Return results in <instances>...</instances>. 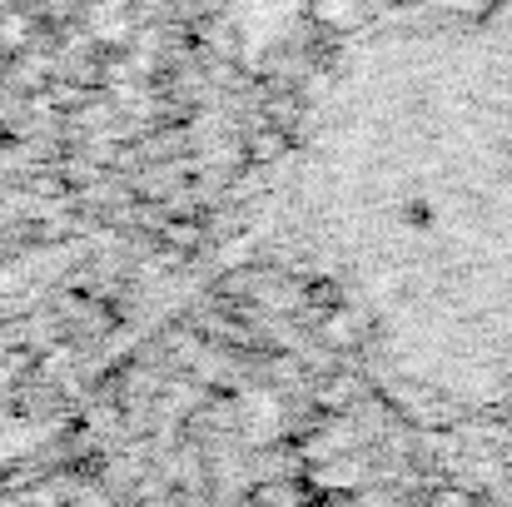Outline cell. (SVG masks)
<instances>
[{
  "label": "cell",
  "mask_w": 512,
  "mask_h": 507,
  "mask_svg": "<svg viewBox=\"0 0 512 507\" xmlns=\"http://www.w3.org/2000/svg\"><path fill=\"white\" fill-rule=\"evenodd\" d=\"M279 150H284V135H279V130H269V135L249 140V155H254V165H269V160H279Z\"/></svg>",
  "instance_id": "obj_3"
},
{
  "label": "cell",
  "mask_w": 512,
  "mask_h": 507,
  "mask_svg": "<svg viewBox=\"0 0 512 507\" xmlns=\"http://www.w3.org/2000/svg\"><path fill=\"white\" fill-rule=\"evenodd\" d=\"M319 334H324V343H334V348H353V343H358V334H363V319H358V314H343V309H334V314H324Z\"/></svg>",
  "instance_id": "obj_1"
},
{
  "label": "cell",
  "mask_w": 512,
  "mask_h": 507,
  "mask_svg": "<svg viewBox=\"0 0 512 507\" xmlns=\"http://www.w3.org/2000/svg\"><path fill=\"white\" fill-rule=\"evenodd\" d=\"M30 35H35V20H30V15H20V10H15V15H5V20H0V45H5V50H25V45H30Z\"/></svg>",
  "instance_id": "obj_2"
},
{
  "label": "cell",
  "mask_w": 512,
  "mask_h": 507,
  "mask_svg": "<svg viewBox=\"0 0 512 507\" xmlns=\"http://www.w3.org/2000/svg\"><path fill=\"white\" fill-rule=\"evenodd\" d=\"M165 244L189 254V249L199 244V224H165Z\"/></svg>",
  "instance_id": "obj_4"
}]
</instances>
